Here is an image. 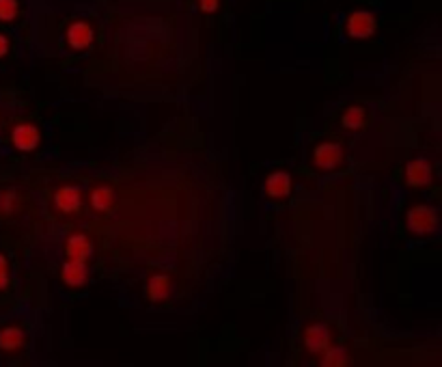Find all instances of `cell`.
<instances>
[{"instance_id":"obj_16","label":"cell","mask_w":442,"mask_h":367,"mask_svg":"<svg viewBox=\"0 0 442 367\" xmlns=\"http://www.w3.org/2000/svg\"><path fill=\"white\" fill-rule=\"evenodd\" d=\"M322 356H324V359H322V365H326V367L347 365V363H349V354H347L345 348H332V346H330Z\"/></svg>"},{"instance_id":"obj_15","label":"cell","mask_w":442,"mask_h":367,"mask_svg":"<svg viewBox=\"0 0 442 367\" xmlns=\"http://www.w3.org/2000/svg\"><path fill=\"white\" fill-rule=\"evenodd\" d=\"M115 190L110 186H98L91 190V208L95 212H108L115 206Z\"/></svg>"},{"instance_id":"obj_11","label":"cell","mask_w":442,"mask_h":367,"mask_svg":"<svg viewBox=\"0 0 442 367\" xmlns=\"http://www.w3.org/2000/svg\"><path fill=\"white\" fill-rule=\"evenodd\" d=\"M26 346V331L20 324H7L0 329V352L16 354Z\"/></svg>"},{"instance_id":"obj_14","label":"cell","mask_w":442,"mask_h":367,"mask_svg":"<svg viewBox=\"0 0 442 367\" xmlns=\"http://www.w3.org/2000/svg\"><path fill=\"white\" fill-rule=\"evenodd\" d=\"M341 126L345 130H363L367 126V108L361 104H351L343 110L341 115Z\"/></svg>"},{"instance_id":"obj_6","label":"cell","mask_w":442,"mask_h":367,"mask_svg":"<svg viewBox=\"0 0 442 367\" xmlns=\"http://www.w3.org/2000/svg\"><path fill=\"white\" fill-rule=\"evenodd\" d=\"M67 46L71 48V50H76V52H84V50H88L93 46V37H95V33H93V26L88 24V22H84V20H76V22H71L69 26H67Z\"/></svg>"},{"instance_id":"obj_20","label":"cell","mask_w":442,"mask_h":367,"mask_svg":"<svg viewBox=\"0 0 442 367\" xmlns=\"http://www.w3.org/2000/svg\"><path fill=\"white\" fill-rule=\"evenodd\" d=\"M9 46H11L9 37H7L5 33H0V59L9 54Z\"/></svg>"},{"instance_id":"obj_18","label":"cell","mask_w":442,"mask_h":367,"mask_svg":"<svg viewBox=\"0 0 442 367\" xmlns=\"http://www.w3.org/2000/svg\"><path fill=\"white\" fill-rule=\"evenodd\" d=\"M9 288V264L7 257L0 253V292Z\"/></svg>"},{"instance_id":"obj_5","label":"cell","mask_w":442,"mask_h":367,"mask_svg":"<svg viewBox=\"0 0 442 367\" xmlns=\"http://www.w3.org/2000/svg\"><path fill=\"white\" fill-rule=\"evenodd\" d=\"M304 348L311 352V354H324L330 346H332V335H330V329L322 322H315V324H308L304 329Z\"/></svg>"},{"instance_id":"obj_2","label":"cell","mask_w":442,"mask_h":367,"mask_svg":"<svg viewBox=\"0 0 442 367\" xmlns=\"http://www.w3.org/2000/svg\"><path fill=\"white\" fill-rule=\"evenodd\" d=\"M343 162H345V147L337 141H324L311 153V165L318 171H335L343 167Z\"/></svg>"},{"instance_id":"obj_1","label":"cell","mask_w":442,"mask_h":367,"mask_svg":"<svg viewBox=\"0 0 442 367\" xmlns=\"http://www.w3.org/2000/svg\"><path fill=\"white\" fill-rule=\"evenodd\" d=\"M438 210L429 203H419L406 212V229L417 238H429L438 229Z\"/></svg>"},{"instance_id":"obj_13","label":"cell","mask_w":442,"mask_h":367,"mask_svg":"<svg viewBox=\"0 0 442 367\" xmlns=\"http://www.w3.org/2000/svg\"><path fill=\"white\" fill-rule=\"evenodd\" d=\"M173 292V281L168 274H153L147 283V296L149 301L153 303H160V301H166Z\"/></svg>"},{"instance_id":"obj_8","label":"cell","mask_w":442,"mask_h":367,"mask_svg":"<svg viewBox=\"0 0 442 367\" xmlns=\"http://www.w3.org/2000/svg\"><path fill=\"white\" fill-rule=\"evenodd\" d=\"M11 143L18 151H24V153L35 151L41 143V130L35 124L24 121V124H18L11 130Z\"/></svg>"},{"instance_id":"obj_4","label":"cell","mask_w":442,"mask_h":367,"mask_svg":"<svg viewBox=\"0 0 442 367\" xmlns=\"http://www.w3.org/2000/svg\"><path fill=\"white\" fill-rule=\"evenodd\" d=\"M404 177H406V186L410 188H427L434 184V165L423 156L412 158L406 165Z\"/></svg>"},{"instance_id":"obj_19","label":"cell","mask_w":442,"mask_h":367,"mask_svg":"<svg viewBox=\"0 0 442 367\" xmlns=\"http://www.w3.org/2000/svg\"><path fill=\"white\" fill-rule=\"evenodd\" d=\"M220 7V0H199V9L203 13H216Z\"/></svg>"},{"instance_id":"obj_9","label":"cell","mask_w":442,"mask_h":367,"mask_svg":"<svg viewBox=\"0 0 442 367\" xmlns=\"http://www.w3.org/2000/svg\"><path fill=\"white\" fill-rule=\"evenodd\" d=\"M93 253V242L84 231H74L67 242H65V255L67 260H76V262H88Z\"/></svg>"},{"instance_id":"obj_10","label":"cell","mask_w":442,"mask_h":367,"mask_svg":"<svg viewBox=\"0 0 442 367\" xmlns=\"http://www.w3.org/2000/svg\"><path fill=\"white\" fill-rule=\"evenodd\" d=\"M54 206L63 214H76L82 206V190L76 184H67L57 188L54 192Z\"/></svg>"},{"instance_id":"obj_7","label":"cell","mask_w":442,"mask_h":367,"mask_svg":"<svg viewBox=\"0 0 442 367\" xmlns=\"http://www.w3.org/2000/svg\"><path fill=\"white\" fill-rule=\"evenodd\" d=\"M291 190H293V177L287 171H272L263 182V194L272 201L287 199Z\"/></svg>"},{"instance_id":"obj_3","label":"cell","mask_w":442,"mask_h":367,"mask_svg":"<svg viewBox=\"0 0 442 367\" xmlns=\"http://www.w3.org/2000/svg\"><path fill=\"white\" fill-rule=\"evenodd\" d=\"M378 30V20L371 11H351L345 20V35L349 39H369Z\"/></svg>"},{"instance_id":"obj_12","label":"cell","mask_w":442,"mask_h":367,"mask_svg":"<svg viewBox=\"0 0 442 367\" xmlns=\"http://www.w3.org/2000/svg\"><path fill=\"white\" fill-rule=\"evenodd\" d=\"M61 281L67 285V288L80 290L88 283V268L86 262H76V260H67L61 266Z\"/></svg>"},{"instance_id":"obj_17","label":"cell","mask_w":442,"mask_h":367,"mask_svg":"<svg viewBox=\"0 0 442 367\" xmlns=\"http://www.w3.org/2000/svg\"><path fill=\"white\" fill-rule=\"evenodd\" d=\"M20 16L18 0H0V22H13Z\"/></svg>"}]
</instances>
